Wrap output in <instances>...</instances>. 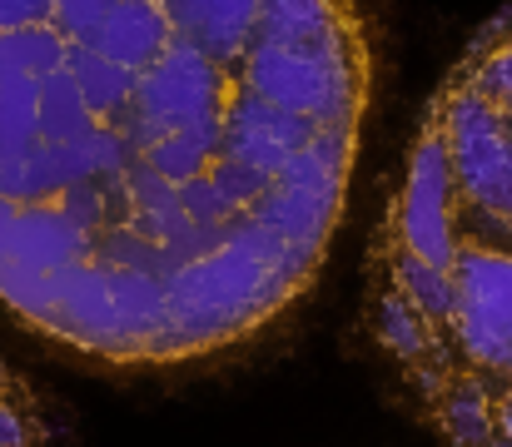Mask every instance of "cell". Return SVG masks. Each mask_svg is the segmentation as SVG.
Wrapping results in <instances>:
<instances>
[{"instance_id": "cell-1", "label": "cell", "mask_w": 512, "mask_h": 447, "mask_svg": "<svg viewBox=\"0 0 512 447\" xmlns=\"http://www.w3.org/2000/svg\"><path fill=\"white\" fill-rule=\"evenodd\" d=\"M368 0H0V308L110 368L254 343L334 254Z\"/></svg>"}, {"instance_id": "cell-2", "label": "cell", "mask_w": 512, "mask_h": 447, "mask_svg": "<svg viewBox=\"0 0 512 447\" xmlns=\"http://www.w3.org/2000/svg\"><path fill=\"white\" fill-rule=\"evenodd\" d=\"M0 447H50L35 393L5 368V358H0Z\"/></svg>"}, {"instance_id": "cell-3", "label": "cell", "mask_w": 512, "mask_h": 447, "mask_svg": "<svg viewBox=\"0 0 512 447\" xmlns=\"http://www.w3.org/2000/svg\"><path fill=\"white\" fill-rule=\"evenodd\" d=\"M488 418H493V443L512 447V388L508 393H498V398L488 403Z\"/></svg>"}]
</instances>
